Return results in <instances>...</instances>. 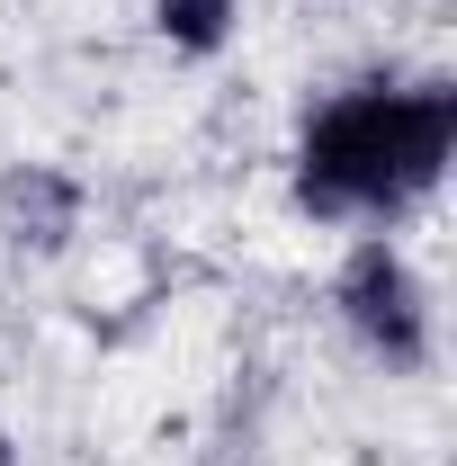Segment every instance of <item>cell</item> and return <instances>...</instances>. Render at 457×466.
<instances>
[{
  "label": "cell",
  "mask_w": 457,
  "mask_h": 466,
  "mask_svg": "<svg viewBox=\"0 0 457 466\" xmlns=\"http://www.w3.org/2000/svg\"><path fill=\"white\" fill-rule=\"evenodd\" d=\"M457 162L449 81H350L296 126V207L323 225H386L421 207Z\"/></svg>",
  "instance_id": "obj_1"
},
{
  "label": "cell",
  "mask_w": 457,
  "mask_h": 466,
  "mask_svg": "<svg viewBox=\"0 0 457 466\" xmlns=\"http://www.w3.org/2000/svg\"><path fill=\"white\" fill-rule=\"evenodd\" d=\"M332 305H341L350 341L368 350L377 368H431V341H440V314H431V288H421V269L403 260V242L386 233H368V242H350L341 279H332Z\"/></svg>",
  "instance_id": "obj_2"
},
{
  "label": "cell",
  "mask_w": 457,
  "mask_h": 466,
  "mask_svg": "<svg viewBox=\"0 0 457 466\" xmlns=\"http://www.w3.org/2000/svg\"><path fill=\"white\" fill-rule=\"evenodd\" d=\"M242 27V0H153V36L171 55H225Z\"/></svg>",
  "instance_id": "obj_3"
},
{
  "label": "cell",
  "mask_w": 457,
  "mask_h": 466,
  "mask_svg": "<svg viewBox=\"0 0 457 466\" xmlns=\"http://www.w3.org/2000/svg\"><path fill=\"white\" fill-rule=\"evenodd\" d=\"M0 466H18V449H9V431H0Z\"/></svg>",
  "instance_id": "obj_4"
}]
</instances>
